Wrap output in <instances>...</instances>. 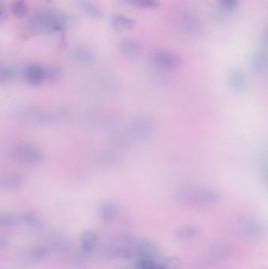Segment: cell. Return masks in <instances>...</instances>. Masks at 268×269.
Wrapping results in <instances>:
<instances>
[{
    "mask_svg": "<svg viewBox=\"0 0 268 269\" xmlns=\"http://www.w3.org/2000/svg\"><path fill=\"white\" fill-rule=\"evenodd\" d=\"M175 199L183 206L194 209L210 208L221 200L217 190L198 184L182 185L175 191Z\"/></svg>",
    "mask_w": 268,
    "mask_h": 269,
    "instance_id": "6da1fadb",
    "label": "cell"
},
{
    "mask_svg": "<svg viewBox=\"0 0 268 269\" xmlns=\"http://www.w3.org/2000/svg\"><path fill=\"white\" fill-rule=\"evenodd\" d=\"M111 253L117 258L140 260L157 258L159 250L150 241L136 240L131 236H123L113 245Z\"/></svg>",
    "mask_w": 268,
    "mask_h": 269,
    "instance_id": "7a4b0ae2",
    "label": "cell"
},
{
    "mask_svg": "<svg viewBox=\"0 0 268 269\" xmlns=\"http://www.w3.org/2000/svg\"><path fill=\"white\" fill-rule=\"evenodd\" d=\"M16 117L21 122L35 126H50L65 120L67 112L62 109L25 106L17 110Z\"/></svg>",
    "mask_w": 268,
    "mask_h": 269,
    "instance_id": "3957f363",
    "label": "cell"
},
{
    "mask_svg": "<svg viewBox=\"0 0 268 269\" xmlns=\"http://www.w3.org/2000/svg\"><path fill=\"white\" fill-rule=\"evenodd\" d=\"M6 159L26 165H36L44 159V152L37 145L31 143H17L9 145L4 151Z\"/></svg>",
    "mask_w": 268,
    "mask_h": 269,
    "instance_id": "277c9868",
    "label": "cell"
},
{
    "mask_svg": "<svg viewBox=\"0 0 268 269\" xmlns=\"http://www.w3.org/2000/svg\"><path fill=\"white\" fill-rule=\"evenodd\" d=\"M155 128V121L151 116L138 114L128 120L121 128L130 146L133 143L146 141Z\"/></svg>",
    "mask_w": 268,
    "mask_h": 269,
    "instance_id": "5b68a950",
    "label": "cell"
},
{
    "mask_svg": "<svg viewBox=\"0 0 268 269\" xmlns=\"http://www.w3.org/2000/svg\"><path fill=\"white\" fill-rule=\"evenodd\" d=\"M66 24L67 17L65 14L57 11H48L39 14L31 24L37 32L53 33L61 32Z\"/></svg>",
    "mask_w": 268,
    "mask_h": 269,
    "instance_id": "8992f818",
    "label": "cell"
},
{
    "mask_svg": "<svg viewBox=\"0 0 268 269\" xmlns=\"http://www.w3.org/2000/svg\"><path fill=\"white\" fill-rule=\"evenodd\" d=\"M183 262L177 258H153L135 261L131 269H183Z\"/></svg>",
    "mask_w": 268,
    "mask_h": 269,
    "instance_id": "52a82bcc",
    "label": "cell"
},
{
    "mask_svg": "<svg viewBox=\"0 0 268 269\" xmlns=\"http://www.w3.org/2000/svg\"><path fill=\"white\" fill-rule=\"evenodd\" d=\"M152 63L160 69L166 70L177 69L183 65V58L169 50H156L151 55Z\"/></svg>",
    "mask_w": 268,
    "mask_h": 269,
    "instance_id": "ba28073f",
    "label": "cell"
},
{
    "mask_svg": "<svg viewBox=\"0 0 268 269\" xmlns=\"http://www.w3.org/2000/svg\"><path fill=\"white\" fill-rule=\"evenodd\" d=\"M22 76L26 84L39 86L47 80V68L40 64L30 63L24 66Z\"/></svg>",
    "mask_w": 268,
    "mask_h": 269,
    "instance_id": "9c48e42d",
    "label": "cell"
},
{
    "mask_svg": "<svg viewBox=\"0 0 268 269\" xmlns=\"http://www.w3.org/2000/svg\"><path fill=\"white\" fill-rule=\"evenodd\" d=\"M91 161L97 167L104 169H115L120 164L118 155L113 151L106 150H98L93 152L91 155Z\"/></svg>",
    "mask_w": 268,
    "mask_h": 269,
    "instance_id": "30bf717a",
    "label": "cell"
},
{
    "mask_svg": "<svg viewBox=\"0 0 268 269\" xmlns=\"http://www.w3.org/2000/svg\"><path fill=\"white\" fill-rule=\"evenodd\" d=\"M227 85L231 92L242 95L247 89V79L240 69H232L227 74Z\"/></svg>",
    "mask_w": 268,
    "mask_h": 269,
    "instance_id": "8fae6325",
    "label": "cell"
},
{
    "mask_svg": "<svg viewBox=\"0 0 268 269\" xmlns=\"http://www.w3.org/2000/svg\"><path fill=\"white\" fill-rule=\"evenodd\" d=\"M24 184V177L19 173L0 171V189L13 191L21 188Z\"/></svg>",
    "mask_w": 268,
    "mask_h": 269,
    "instance_id": "7c38bea8",
    "label": "cell"
},
{
    "mask_svg": "<svg viewBox=\"0 0 268 269\" xmlns=\"http://www.w3.org/2000/svg\"><path fill=\"white\" fill-rule=\"evenodd\" d=\"M268 61L266 50L259 49L250 54L248 61L249 68L254 74H262L268 68Z\"/></svg>",
    "mask_w": 268,
    "mask_h": 269,
    "instance_id": "4fadbf2b",
    "label": "cell"
},
{
    "mask_svg": "<svg viewBox=\"0 0 268 269\" xmlns=\"http://www.w3.org/2000/svg\"><path fill=\"white\" fill-rule=\"evenodd\" d=\"M92 84L100 91L107 94H115L118 92L120 89L118 81L114 78H112L111 76L106 75L95 76L93 78Z\"/></svg>",
    "mask_w": 268,
    "mask_h": 269,
    "instance_id": "5bb4252c",
    "label": "cell"
},
{
    "mask_svg": "<svg viewBox=\"0 0 268 269\" xmlns=\"http://www.w3.org/2000/svg\"><path fill=\"white\" fill-rule=\"evenodd\" d=\"M119 50L123 56L130 59L137 58L143 51L140 43L131 39H124L120 41Z\"/></svg>",
    "mask_w": 268,
    "mask_h": 269,
    "instance_id": "9a60e30c",
    "label": "cell"
},
{
    "mask_svg": "<svg viewBox=\"0 0 268 269\" xmlns=\"http://www.w3.org/2000/svg\"><path fill=\"white\" fill-rule=\"evenodd\" d=\"M136 22L133 19L125 17L123 15L115 14L111 18V26L117 32H127L133 29Z\"/></svg>",
    "mask_w": 268,
    "mask_h": 269,
    "instance_id": "2e32d148",
    "label": "cell"
},
{
    "mask_svg": "<svg viewBox=\"0 0 268 269\" xmlns=\"http://www.w3.org/2000/svg\"><path fill=\"white\" fill-rule=\"evenodd\" d=\"M98 235L92 231L83 232L80 239V247L86 255L91 254L96 248L98 244Z\"/></svg>",
    "mask_w": 268,
    "mask_h": 269,
    "instance_id": "e0dca14e",
    "label": "cell"
},
{
    "mask_svg": "<svg viewBox=\"0 0 268 269\" xmlns=\"http://www.w3.org/2000/svg\"><path fill=\"white\" fill-rule=\"evenodd\" d=\"M118 208L113 202L108 201L102 203L99 207L98 214L100 218L105 223H110L117 217Z\"/></svg>",
    "mask_w": 268,
    "mask_h": 269,
    "instance_id": "ac0fdd59",
    "label": "cell"
},
{
    "mask_svg": "<svg viewBox=\"0 0 268 269\" xmlns=\"http://www.w3.org/2000/svg\"><path fill=\"white\" fill-rule=\"evenodd\" d=\"M241 231L250 236H257L262 232V225L254 218H243L239 222Z\"/></svg>",
    "mask_w": 268,
    "mask_h": 269,
    "instance_id": "d6986e66",
    "label": "cell"
},
{
    "mask_svg": "<svg viewBox=\"0 0 268 269\" xmlns=\"http://www.w3.org/2000/svg\"><path fill=\"white\" fill-rule=\"evenodd\" d=\"M86 117L89 123L96 126H107L110 125V122H111V119L109 114L100 110H94L89 112L88 114L86 115Z\"/></svg>",
    "mask_w": 268,
    "mask_h": 269,
    "instance_id": "ffe728a7",
    "label": "cell"
},
{
    "mask_svg": "<svg viewBox=\"0 0 268 269\" xmlns=\"http://www.w3.org/2000/svg\"><path fill=\"white\" fill-rule=\"evenodd\" d=\"M78 5L84 13L92 18L101 19L103 17L102 9L91 0H79Z\"/></svg>",
    "mask_w": 268,
    "mask_h": 269,
    "instance_id": "44dd1931",
    "label": "cell"
},
{
    "mask_svg": "<svg viewBox=\"0 0 268 269\" xmlns=\"http://www.w3.org/2000/svg\"><path fill=\"white\" fill-rule=\"evenodd\" d=\"M72 58L77 63L81 65H90L94 60V56L91 50L84 47L75 49L72 52Z\"/></svg>",
    "mask_w": 268,
    "mask_h": 269,
    "instance_id": "7402d4cb",
    "label": "cell"
},
{
    "mask_svg": "<svg viewBox=\"0 0 268 269\" xmlns=\"http://www.w3.org/2000/svg\"><path fill=\"white\" fill-rule=\"evenodd\" d=\"M16 72L13 67L5 63H0V84H8L14 80Z\"/></svg>",
    "mask_w": 268,
    "mask_h": 269,
    "instance_id": "603a6c76",
    "label": "cell"
},
{
    "mask_svg": "<svg viewBox=\"0 0 268 269\" xmlns=\"http://www.w3.org/2000/svg\"><path fill=\"white\" fill-rule=\"evenodd\" d=\"M131 6H139L146 9H155L160 7L159 0H123Z\"/></svg>",
    "mask_w": 268,
    "mask_h": 269,
    "instance_id": "cb8c5ba5",
    "label": "cell"
},
{
    "mask_svg": "<svg viewBox=\"0 0 268 269\" xmlns=\"http://www.w3.org/2000/svg\"><path fill=\"white\" fill-rule=\"evenodd\" d=\"M176 237L180 240H191L199 236V230L194 226H184L176 232Z\"/></svg>",
    "mask_w": 268,
    "mask_h": 269,
    "instance_id": "d4e9b609",
    "label": "cell"
},
{
    "mask_svg": "<svg viewBox=\"0 0 268 269\" xmlns=\"http://www.w3.org/2000/svg\"><path fill=\"white\" fill-rule=\"evenodd\" d=\"M9 7L11 13L17 18H22L27 13V4L23 0H14Z\"/></svg>",
    "mask_w": 268,
    "mask_h": 269,
    "instance_id": "484cf974",
    "label": "cell"
},
{
    "mask_svg": "<svg viewBox=\"0 0 268 269\" xmlns=\"http://www.w3.org/2000/svg\"><path fill=\"white\" fill-rule=\"evenodd\" d=\"M22 221L25 225L31 228H37L40 225L39 216L33 211H27L23 214Z\"/></svg>",
    "mask_w": 268,
    "mask_h": 269,
    "instance_id": "4316f807",
    "label": "cell"
},
{
    "mask_svg": "<svg viewBox=\"0 0 268 269\" xmlns=\"http://www.w3.org/2000/svg\"><path fill=\"white\" fill-rule=\"evenodd\" d=\"M17 222V217L11 213H1L0 214V227L7 228L16 225Z\"/></svg>",
    "mask_w": 268,
    "mask_h": 269,
    "instance_id": "83f0119b",
    "label": "cell"
},
{
    "mask_svg": "<svg viewBox=\"0 0 268 269\" xmlns=\"http://www.w3.org/2000/svg\"><path fill=\"white\" fill-rule=\"evenodd\" d=\"M220 6L228 11H232L239 7L240 0H218Z\"/></svg>",
    "mask_w": 268,
    "mask_h": 269,
    "instance_id": "f1b7e54d",
    "label": "cell"
},
{
    "mask_svg": "<svg viewBox=\"0 0 268 269\" xmlns=\"http://www.w3.org/2000/svg\"><path fill=\"white\" fill-rule=\"evenodd\" d=\"M7 20V12L2 0H0V28L3 26Z\"/></svg>",
    "mask_w": 268,
    "mask_h": 269,
    "instance_id": "f546056e",
    "label": "cell"
},
{
    "mask_svg": "<svg viewBox=\"0 0 268 269\" xmlns=\"http://www.w3.org/2000/svg\"><path fill=\"white\" fill-rule=\"evenodd\" d=\"M260 44H261V49H267L268 46V34H267L266 31L265 32H263L261 37H260Z\"/></svg>",
    "mask_w": 268,
    "mask_h": 269,
    "instance_id": "4dcf8cb0",
    "label": "cell"
}]
</instances>
